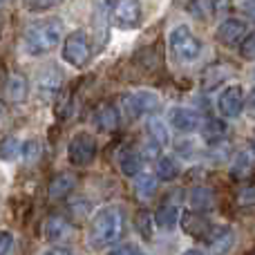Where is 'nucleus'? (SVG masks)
<instances>
[{
    "mask_svg": "<svg viewBox=\"0 0 255 255\" xmlns=\"http://www.w3.org/2000/svg\"><path fill=\"white\" fill-rule=\"evenodd\" d=\"M124 231H126L124 213L117 206H106L92 220V226H90V244L94 249H106L110 244L121 242Z\"/></svg>",
    "mask_w": 255,
    "mask_h": 255,
    "instance_id": "obj_1",
    "label": "nucleus"
},
{
    "mask_svg": "<svg viewBox=\"0 0 255 255\" xmlns=\"http://www.w3.org/2000/svg\"><path fill=\"white\" fill-rule=\"evenodd\" d=\"M61 31L63 25L56 18L49 20H40L27 29L25 34V49L29 54H47L61 43Z\"/></svg>",
    "mask_w": 255,
    "mask_h": 255,
    "instance_id": "obj_2",
    "label": "nucleus"
},
{
    "mask_svg": "<svg viewBox=\"0 0 255 255\" xmlns=\"http://www.w3.org/2000/svg\"><path fill=\"white\" fill-rule=\"evenodd\" d=\"M170 43V54L179 63H193L202 54V40L190 31L188 25H177L168 36Z\"/></svg>",
    "mask_w": 255,
    "mask_h": 255,
    "instance_id": "obj_3",
    "label": "nucleus"
},
{
    "mask_svg": "<svg viewBox=\"0 0 255 255\" xmlns=\"http://www.w3.org/2000/svg\"><path fill=\"white\" fill-rule=\"evenodd\" d=\"M121 108L130 119H136L141 115H150L159 108V97L150 90H139V92L126 94L124 101H121Z\"/></svg>",
    "mask_w": 255,
    "mask_h": 255,
    "instance_id": "obj_4",
    "label": "nucleus"
},
{
    "mask_svg": "<svg viewBox=\"0 0 255 255\" xmlns=\"http://www.w3.org/2000/svg\"><path fill=\"white\" fill-rule=\"evenodd\" d=\"M112 22L121 29H134L141 22L139 0H115L112 4Z\"/></svg>",
    "mask_w": 255,
    "mask_h": 255,
    "instance_id": "obj_5",
    "label": "nucleus"
},
{
    "mask_svg": "<svg viewBox=\"0 0 255 255\" xmlns=\"http://www.w3.org/2000/svg\"><path fill=\"white\" fill-rule=\"evenodd\" d=\"M63 58L74 67H83L90 61V43L83 31H74L67 36L65 45H63Z\"/></svg>",
    "mask_w": 255,
    "mask_h": 255,
    "instance_id": "obj_6",
    "label": "nucleus"
},
{
    "mask_svg": "<svg viewBox=\"0 0 255 255\" xmlns=\"http://www.w3.org/2000/svg\"><path fill=\"white\" fill-rule=\"evenodd\" d=\"M67 154H70V161L74 166H88L92 163V159L97 157V141H94L92 134H76L74 139L67 145Z\"/></svg>",
    "mask_w": 255,
    "mask_h": 255,
    "instance_id": "obj_7",
    "label": "nucleus"
},
{
    "mask_svg": "<svg viewBox=\"0 0 255 255\" xmlns=\"http://www.w3.org/2000/svg\"><path fill=\"white\" fill-rule=\"evenodd\" d=\"M217 110L226 119H235L244 110V90L240 85H229L217 97Z\"/></svg>",
    "mask_w": 255,
    "mask_h": 255,
    "instance_id": "obj_8",
    "label": "nucleus"
},
{
    "mask_svg": "<svg viewBox=\"0 0 255 255\" xmlns=\"http://www.w3.org/2000/svg\"><path fill=\"white\" fill-rule=\"evenodd\" d=\"M168 121L170 126L175 128L177 132H195L199 126H202V119L199 115L193 110V108H186V106H175L168 110Z\"/></svg>",
    "mask_w": 255,
    "mask_h": 255,
    "instance_id": "obj_9",
    "label": "nucleus"
},
{
    "mask_svg": "<svg viewBox=\"0 0 255 255\" xmlns=\"http://www.w3.org/2000/svg\"><path fill=\"white\" fill-rule=\"evenodd\" d=\"M247 36V22L242 18H224L217 27V40L226 47H235Z\"/></svg>",
    "mask_w": 255,
    "mask_h": 255,
    "instance_id": "obj_10",
    "label": "nucleus"
},
{
    "mask_svg": "<svg viewBox=\"0 0 255 255\" xmlns=\"http://www.w3.org/2000/svg\"><path fill=\"white\" fill-rule=\"evenodd\" d=\"M202 242H206L215 251H231L235 244V231L224 224H211L206 235L202 238Z\"/></svg>",
    "mask_w": 255,
    "mask_h": 255,
    "instance_id": "obj_11",
    "label": "nucleus"
},
{
    "mask_svg": "<svg viewBox=\"0 0 255 255\" xmlns=\"http://www.w3.org/2000/svg\"><path fill=\"white\" fill-rule=\"evenodd\" d=\"M188 204L193 206V211L197 213H206L215 208V193L206 186H197V188L190 190L188 195Z\"/></svg>",
    "mask_w": 255,
    "mask_h": 255,
    "instance_id": "obj_12",
    "label": "nucleus"
},
{
    "mask_svg": "<svg viewBox=\"0 0 255 255\" xmlns=\"http://www.w3.org/2000/svg\"><path fill=\"white\" fill-rule=\"evenodd\" d=\"M208 226H211V222L204 220V217L199 215L197 211H193V213H184V215H181V229H184L188 235L197 238V240H202L204 235H206Z\"/></svg>",
    "mask_w": 255,
    "mask_h": 255,
    "instance_id": "obj_13",
    "label": "nucleus"
},
{
    "mask_svg": "<svg viewBox=\"0 0 255 255\" xmlns=\"http://www.w3.org/2000/svg\"><path fill=\"white\" fill-rule=\"evenodd\" d=\"M119 168L124 175L136 177L143 170V154L136 152V150H124V152L119 154Z\"/></svg>",
    "mask_w": 255,
    "mask_h": 255,
    "instance_id": "obj_14",
    "label": "nucleus"
},
{
    "mask_svg": "<svg viewBox=\"0 0 255 255\" xmlns=\"http://www.w3.org/2000/svg\"><path fill=\"white\" fill-rule=\"evenodd\" d=\"M94 124H97L99 130L103 132H112L117 126H119V115H117L115 106L110 103H103V106L97 108V115H94Z\"/></svg>",
    "mask_w": 255,
    "mask_h": 255,
    "instance_id": "obj_15",
    "label": "nucleus"
},
{
    "mask_svg": "<svg viewBox=\"0 0 255 255\" xmlns=\"http://www.w3.org/2000/svg\"><path fill=\"white\" fill-rule=\"evenodd\" d=\"M27 94H29V83H27V79L20 74H13L11 79L7 81V85H4V97L13 103L25 101Z\"/></svg>",
    "mask_w": 255,
    "mask_h": 255,
    "instance_id": "obj_16",
    "label": "nucleus"
},
{
    "mask_svg": "<svg viewBox=\"0 0 255 255\" xmlns=\"http://www.w3.org/2000/svg\"><path fill=\"white\" fill-rule=\"evenodd\" d=\"M70 233H72V226L63 217H49L47 224H45V238H47V242H61Z\"/></svg>",
    "mask_w": 255,
    "mask_h": 255,
    "instance_id": "obj_17",
    "label": "nucleus"
},
{
    "mask_svg": "<svg viewBox=\"0 0 255 255\" xmlns=\"http://www.w3.org/2000/svg\"><path fill=\"white\" fill-rule=\"evenodd\" d=\"M74 186H76L74 175H67V172H63V175L54 177L52 184H49V197H52V199L67 197V195L74 190Z\"/></svg>",
    "mask_w": 255,
    "mask_h": 255,
    "instance_id": "obj_18",
    "label": "nucleus"
},
{
    "mask_svg": "<svg viewBox=\"0 0 255 255\" xmlns=\"http://www.w3.org/2000/svg\"><path fill=\"white\" fill-rule=\"evenodd\" d=\"M177 222H179V208L172 206V204H163V206H159V211L154 213V226H159V229H163V231L175 229Z\"/></svg>",
    "mask_w": 255,
    "mask_h": 255,
    "instance_id": "obj_19",
    "label": "nucleus"
},
{
    "mask_svg": "<svg viewBox=\"0 0 255 255\" xmlns=\"http://www.w3.org/2000/svg\"><path fill=\"white\" fill-rule=\"evenodd\" d=\"M145 130H148V136L152 141H157L161 148H166L168 143H170V132H168L166 124H163L159 117H150L148 124H145Z\"/></svg>",
    "mask_w": 255,
    "mask_h": 255,
    "instance_id": "obj_20",
    "label": "nucleus"
},
{
    "mask_svg": "<svg viewBox=\"0 0 255 255\" xmlns=\"http://www.w3.org/2000/svg\"><path fill=\"white\" fill-rule=\"evenodd\" d=\"M226 132L229 130H226V124L222 119H208V121H204V126H202V134L208 143H220V141H224Z\"/></svg>",
    "mask_w": 255,
    "mask_h": 255,
    "instance_id": "obj_21",
    "label": "nucleus"
},
{
    "mask_svg": "<svg viewBox=\"0 0 255 255\" xmlns=\"http://www.w3.org/2000/svg\"><path fill=\"white\" fill-rule=\"evenodd\" d=\"M251 168H253V157L249 150H240L238 154H235L233 163H231V175L235 177V179H244V177L251 175Z\"/></svg>",
    "mask_w": 255,
    "mask_h": 255,
    "instance_id": "obj_22",
    "label": "nucleus"
},
{
    "mask_svg": "<svg viewBox=\"0 0 255 255\" xmlns=\"http://www.w3.org/2000/svg\"><path fill=\"white\" fill-rule=\"evenodd\" d=\"M134 190L141 199H150L157 190V179L152 175H136V181H134Z\"/></svg>",
    "mask_w": 255,
    "mask_h": 255,
    "instance_id": "obj_23",
    "label": "nucleus"
},
{
    "mask_svg": "<svg viewBox=\"0 0 255 255\" xmlns=\"http://www.w3.org/2000/svg\"><path fill=\"white\" fill-rule=\"evenodd\" d=\"M20 150H22V145L16 136H4V139H0V161H11V159H16Z\"/></svg>",
    "mask_w": 255,
    "mask_h": 255,
    "instance_id": "obj_24",
    "label": "nucleus"
},
{
    "mask_svg": "<svg viewBox=\"0 0 255 255\" xmlns=\"http://www.w3.org/2000/svg\"><path fill=\"white\" fill-rule=\"evenodd\" d=\"M177 175H179V166H177L175 159L161 157V159L157 161V177H159V179L170 181V179H175Z\"/></svg>",
    "mask_w": 255,
    "mask_h": 255,
    "instance_id": "obj_25",
    "label": "nucleus"
},
{
    "mask_svg": "<svg viewBox=\"0 0 255 255\" xmlns=\"http://www.w3.org/2000/svg\"><path fill=\"white\" fill-rule=\"evenodd\" d=\"M224 79H226V67L211 65L206 70V74H204V90H206V92H208V90H215Z\"/></svg>",
    "mask_w": 255,
    "mask_h": 255,
    "instance_id": "obj_26",
    "label": "nucleus"
},
{
    "mask_svg": "<svg viewBox=\"0 0 255 255\" xmlns=\"http://www.w3.org/2000/svg\"><path fill=\"white\" fill-rule=\"evenodd\" d=\"M152 229H154V215H150V213H145V211L136 213V231H139L145 240L152 238Z\"/></svg>",
    "mask_w": 255,
    "mask_h": 255,
    "instance_id": "obj_27",
    "label": "nucleus"
},
{
    "mask_svg": "<svg viewBox=\"0 0 255 255\" xmlns=\"http://www.w3.org/2000/svg\"><path fill=\"white\" fill-rule=\"evenodd\" d=\"M61 2L63 0H22L25 9H29V11H45V9H52Z\"/></svg>",
    "mask_w": 255,
    "mask_h": 255,
    "instance_id": "obj_28",
    "label": "nucleus"
},
{
    "mask_svg": "<svg viewBox=\"0 0 255 255\" xmlns=\"http://www.w3.org/2000/svg\"><path fill=\"white\" fill-rule=\"evenodd\" d=\"M240 54L244 58H255V31L247 34L242 38V45H240Z\"/></svg>",
    "mask_w": 255,
    "mask_h": 255,
    "instance_id": "obj_29",
    "label": "nucleus"
},
{
    "mask_svg": "<svg viewBox=\"0 0 255 255\" xmlns=\"http://www.w3.org/2000/svg\"><path fill=\"white\" fill-rule=\"evenodd\" d=\"M240 204H242V206H255V186L244 188L242 193H240Z\"/></svg>",
    "mask_w": 255,
    "mask_h": 255,
    "instance_id": "obj_30",
    "label": "nucleus"
},
{
    "mask_svg": "<svg viewBox=\"0 0 255 255\" xmlns=\"http://www.w3.org/2000/svg\"><path fill=\"white\" fill-rule=\"evenodd\" d=\"M13 247V238L7 231H0V253H9Z\"/></svg>",
    "mask_w": 255,
    "mask_h": 255,
    "instance_id": "obj_31",
    "label": "nucleus"
},
{
    "mask_svg": "<svg viewBox=\"0 0 255 255\" xmlns=\"http://www.w3.org/2000/svg\"><path fill=\"white\" fill-rule=\"evenodd\" d=\"M115 255H121V253H141V249L136 244H121V247H115L112 249Z\"/></svg>",
    "mask_w": 255,
    "mask_h": 255,
    "instance_id": "obj_32",
    "label": "nucleus"
},
{
    "mask_svg": "<svg viewBox=\"0 0 255 255\" xmlns=\"http://www.w3.org/2000/svg\"><path fill=\"white\" fill-rule=\"evenodd\" d=\"M247 115L251 117V119H255V88L249 92V97H247Z\"/></svg>",
    "mask_w": 255,
    "mask_h": 255,
    "instance_id": "obj_33",
    "label": "nucleus"
},
{
    "mask_svg": "<svg viewBox=\"0 0 255 255\" xmlns=\"http://www.w3.org/2000/svg\"><path fill=\"white\" fill-rule=\"evenodd\" d=\"M244 11H247V16H251L255 20V0H247V4H244Z\"/></svg>",
    "mask_w": 255,
    "mask_h": 255,
    "instance_id": "obj_34",
    "label": "nucleus"
},
{
    "mask_svg": "<svg viewBox=\"0 0 255 255\" xmlns=\"http://www.w3.org/2000/svg\"><path fill=\"white\" fill-rule=\"evenodd\" d=\"M52 253H70V249H54Z\"/></svg>",
    "mask_w": 255,
    "mask_h": 255,
    "instance_id": "obj_35",
    "label": "nucleus"
},
{
    "mask_svg": "<svg viewBox=\"0 0 255 255\" xmlns=\"http://www.w3.org/2000/svg\"><path fill=\"white\" fill-rule=\"evenodd\" d=\"M253 143H255V136H253Z\"/></svg>",
    "mask_w": 255,
    "mask_h": 255,
    "instance_id": "obj_36",
    "label": "nucleus"
},
{
    "mask_svg": "<svg viewBox=\"0 0 255 255\" xmlns=\"http://www.w3.org/2000/svg\"><path fill=\"white\" fill-rule=\"evenodd\" d=\"M253 76H255V70H253Z\"/></svg>",
    "mask_w": 255,
    "mask_h": 255,
    "instance_id": "obj_37",
    "label": "nucleus"
},
{
    "mask_svg": "<svg viewBox=\"0 0 255 255\" xmlns=\"http://www.w3.org/2000/svg\"><path fill=\"white\" fill-rule=\"evenodd\" d=\"M0 2H2V0H0Z\"/></svg>",
    "mask_w": 255,
    "mask_h": 255,
    "instance_id": "obj_38",
    "label": "nucleus"
}]
</instances>
